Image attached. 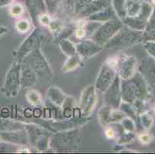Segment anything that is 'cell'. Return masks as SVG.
<instances>
[{
	"instance_id": "obj_24",
	"label": "cell",
	"mask_w": 155,
	"mask_h": 154,
	"mask_svg": "<svg viewBox=\"0 0 155 154\" xmlns=\"http://www.w3.org/2000/svg\"><path fill=\"white\" fill-rule=\"evenodd\" d=\"M39 20L40 22V23L43 25H49L50 22V18L49 16V15L47 14H43V15H40V16L39 17Z\"/></svg>"
},
{
	"instance_id": "obj_18",
	"label": "cell",
	"mask_w": 155,
	"mask_h": 154,
	"mask_svg": "<svg viewBox=\"0 0 155 154\" xmlns=\"http://www.w3.org/2000/svg\"><path fill=\"white\" fill-rule=\"evenodd\" d=\"M80 61H81V57L79 55L70 56V58L67 59V61L64 64L63 70L64 72H70L75 70L76 68L80 66Z\"/></svg>"
},
{
	"instance_id": "obj_21",
	"label": "cell",
	"mask_w": 155,
	"mask_h": 154,
	"mask_svg": "<svg viewBox=\"0 0 155 154\" xmlns=\"http://www.w3.org/2000/svg\"><path fill=\"white\" fill-rule=\"evenodd\" d=\"M30 25V22L27 19H22L16 22V24H15V28H16L18 32H21V33H25V32H28L29 30Z\"/></svg>"
},
{
	"instance_id": "obj_32",
	"label": "cell",
	"mask_w": 155,
	"mask_h": 154,
	"mask_svg": "<svg viewBox=\"0 0 155 154\" xmlns=\"http://www.w3.org/2000/svg\"><path fill=\"white\" fill-rule=\"evenodd\" d=\"M0 139H1V136H0Z\"/></svg>"
},
{
	"instance_id": "obj_23",
	"label": "cell",
	"mask_w": 155,
	"mask_h": 154,
	"mask_svg": "<svg viewBox=\"0 0 155 154\" xmlns=\"http://www.w3.org/2000/svg\"><path fill=\"white\" fill-rule=\"evenodd\" d=\"M9 12L12 16L13 17H20L23 14L24 8L22 5L19 3H15L11 6Z\"/></svg>"
},
{
	"instance_id": "obj_10",
	"label": "cell",
	"mask_w": 155,
	"mask_h": 154,
	"mask_svg": "<svg viewBox=\"0 0 155 154\" xmlns=\"http://www.w3.org/2000/svg\"><path fill=\"white\" fill-rule=\"evenodd\" d=\"M98 116L100 118V121L103 124H107L110 123L117 122L124 119V113L120 112L117 110H114L110 106L103 107L99 112Z\"/></svg>"
},
{
	"instance_id": "obj_13",
	"label": "cell",
	"mask_w": 155,
	"mask_h": 154,
	"mask_svg": "<svg viewBox=\"0 0 155 154\" xmlns=\"http://www.w3.org/2000/svg\"><path fill=\"white\" fill-rule=\"evenodd\" d=\"M0 136L5 141L10 143H14L17 144H22V145H25L28 143V138L27 135H26V132L23 131H5V132H1L0 133Z\"/></svg>"
},
{
	"instance_id": "obj_20",
	"label": "cell",
	"mask_w": 155,
	"mask_h": 154,
	"mask_svg": "<svg viewBox=\"0 0 155 154\" xmlns=\"http://www.w3.org/2000/svg\"><path fill=\"white\" fill-rule=\"evenodd\" d=\"M113 5L114 9L116 10L117 14L119 18L124 19L126 12H125V1L124 0H112Z\"/></svg>"
},
{
	"instance_id": "obj_4",
	"label": "cell",
	"mask_w": 155,
	"mask_h": 154,
	"mask_svg": "<svg viewBox=\"0 0 155 154\" xmlns=\"http://www.w3.org/2000/svg\"><path fill=\"white\" fill-rule=\"evenodd\" d=\"M95 90V87L90 86L82 93L80 97V111L84 116H87L91 113L97 103V98Z\"/></svg>"
},
{
	"instance_id": "obj_29",
	"label": "cell",
	"mask_w": 155,
	"mask_h": 154,
	"mask_svg": "<svg viewBox=\"0 0 155 154\" xmlns=\"http://www.w3.org/2000/svg\"><path fill=\"white\" fill-rule=\"evenodd\" d=\"M14 0H0V6H5L13 2Z\"/></svg>"
},
{
	"instance_id": "obj_22",
	"label": "cell",
	"mask_w": 155,
	"mask_h": 154,
	"mask_svg": "<svg viewBox=\"0 0 155 154\" xmlns=\"http://www.w3.org/2000/svg\"><path fill=\"white\" fill-rule=\"evenodd\" d=\"M48 26L50 27L52 32H53L54 34H58L61 32L62 29H63V22L60 19H53V20L50 21Z\"/></svg>"
},
{
	"instance_id": "obj_26",
	"label": "cell",
	"mask_w": 155,
	"mask_h": 154,
	"mask_svg": "<svg viewBox=\"0 0 155 154\" xmlns=\"http://www.w3.org/2000/svg\"><path fill=\"white\" fill-rule=\"evenodd\" d=\"M105 134L108 138L112 139V138H114V136H115V131H114V129H113V128L109 127V128H107V129H106Z\"/></svg>"
},
{
	"instance_id": "obj_8",
	"label": "cell",
	"mask_w": 155,
	"mask_h": 154,
	"mask_svg": "<svg viewBox=\"0 0 155 154\" xmlns=\"http://www.w3.org/2000/svg\"><path fill=\"white\" fill-rule=\"evenodd\" d=\"M76 49L80 57L86 58L99 53L102 49V46L93 40H84L77 45Z\"/></svg>"
},
{
	"instance_id": "obj_1",
	"label": "cell",
	"mask_w": 155,
	"mask_h": 154,
	"mask_svg": "<svg viewBox=\"0 0 155 154\" xmlns=\"http://www.w3.org/2000/svg\"><path fill=\"white\" fill-rule=\"evenodd\" d=\"M21 65L14 62L5 76L2 91L6 97H15L19 92L21 87Z\"/></svg>"
},
{
	"instance_id": "obj_27",
	"label": "cell",
	"mask_w": 155,
	"mask_h": 154,
	"mask_svg": "<svg viewBox=\"0 0 155 154\" xmlns=\"http://www.w3.org/2000/svg\"><path fill=\"white\" fill-rule=\"evenodd\" d=\"M59 1H60V0H46V5L49 6V8H53Z\"/></svg>"
},
{
	"instance_id": "obj_9",
	"label": "cell",
	"mask_w": 155,
	"mask_h": 154,
	"mask_svg": "<svg viewBox=\"0 0 155 154\" xmlns=\"http://www.w3.org/2000/svg\"><path fill=\"white\" fill-rule=\"evenodd\" d=\"M39 31L37 29H35L32 33L26 38V39L24 41L20 46L19 49L17 51L18 57L19 58V60H22L26 55L29 54L32 49H34L36 47V45L37 44L39 41Z\"/></svg>"
},
{
	"instance_id": "obj_7",
	"label": "cell",
	"mask_w": 155,
	"mask_h": 154,
	"mask_svg": "<svg viewBox=\"0 0 155 154\" xmlns=\"http://www.w3.org/2000/svg\"><path fill=\"white\" fill-rule=\"evenodd\" d=\"M117 62L115 70L118 72L119 76L123 80H127L133 75L134 64L130 58H124V56H116Z\"/></svg>"
},
{
	"instance_id": "obj_28",
	"label": "cell",
	"mask_w": 155,
	"mask_h": 154,
	"mask_svg": "<svg viewBox=\"0 0 155 154\" xmlns=\"http://www.w3.org/2000/svg\"><path fill=\"white\" fill-rule=\"evenodd\" d=\"M140 140L141 141L142 143H148L149 140H150V137H149L148 135H147V134H144V135H142L140 136Z\"/></svg>"
},
{
	"instance_id": "obj_5",
	"label": "cell",
	"mask_w": 155,
	"mask_h": 154,
	"mask_svg": "<svg viewBox=\"0 0 155 154\" xmlns=\"http://www.w3.org/2000/svg\"><path fill=\"white\" fill-rule=\"evenodd\" d=\"M104 93V101L106 105L113 109L117 108L120 103L121 96L120 79L118 76H115L114 81Z\"/></svg>"
},
{
	"instance_id": "obj_19",
	"label": "cell",
	"mask_w": 155,
	"mask_h": 154,
	"mask_svg": "<svg viewBox=\"0 0 155 154\" xmlns=\"http://www.w3.org/2000/svg\"><path fill=\"white\" fill-rule=\"evenodd\" d=\"M60 48L63 51V53L68 56H72L76 55V47L69 40H63L60 42Z\"/></svg>"
},
{
	"instance_id": "obj_3",
	"label": "cell",
	"mask_w": 155,
	"mask_h": 154,
	"mask_svg": "<svg viewBox=\"0 0 155 154\" xmlns=\"http://www.w3.org/2000/svg\"><path fill=\"white\" fill-rule=\"evenodd\" d=\"M24 62L29 64L36 74L40 76L50 74L51 72L46 59L37 47L32 49L29 54L25 56Z\"/></svg>"
},
{
	"instance_id": "obj_17",
	"label": "cell",
	"mask_w": 155,
	"mask_h": 154,
	"mask_svg": "<svg viewBox=\"0 0 155 154\" xmlns=\"http://www.w3.org/2000/svg\"><path fill=\"white\" fill-rule=\"evenodd\" d=\"M26 99L32 105L39 106L43 105V99L40 93L35 90H29L26 93Z\"/></svg>"
},
{
	"instance_id": "obj_12",
	"label": "cell",
	"mask_w": 155,
	"mask_h": 154,
	"mask_svg": "<svg viewBox=\"0 0 155 154\" xmlns=\"http://www.w3.org/2000/svg\"><path fill=\"white\" fill-rule=\"evenodd\" d=\"M53 139H52V143H56V146H55V147L56 146L62 148L69 147V146H73L72 144H75L77 139V133H75V131L60 133L56 136V137L55 136Z\"/></svg>"
},
{
	"instance_id": "obj_25",
	"label": "cell",
	"mask_w": 155,
	"mask_h": 154,
	"mask_svg": "<svg viewBox=\"0 0 155 154\" xmlns=\"http://www.w3.org/2000/svg\"><path fill=\"white\" fill-rule=\"evenodd\" d=\"M75 36L77 39H82L86 36V29L83 27H79V29L76 30Z\"/></svg>"
},
{
	"instance_id": "obj_31",
	"label": "cell",
	"mask_w": 155,
	"mask_h": 154,
	"mask_svg": "<svg viewBox=\"0 0 155 154\" xmlns=\"http://www.w3.org/2000/svg\"><path fill=\"white\" fill-rule=\"evenodd\" d=\"M152 2H153V3H155V0H152Z\"/></svg>"
},
{
	"instance_id": "obj_16",
	"label": "cell",
	"mask_w": 155,
	"mask_h": 154,
	"mask_svg": "<svg viewBox=\"0 0 155 154\" xmlns=\"http://www.w3.org/2000/svg\"><path fill=\"white\" fill-rule=\"evenodd\" d=\"M124 7L127 15L130 17H134L137 14L140 5L137 0H127Z\"/></svg>"
},
{
	"instance_id": "obj_15",
	"label": "cell",
	"mask_w": 155,
	"mask_h": 154,
	"mask_svg": "<svg viewBox=\"0 0 155 154\" xmlns=\"http://www.w3.org/2000/svg\"><path fill=\"white\" fill-rule=\"evenodd\" d=\"M48 98L52 103H55L59 106H62L67 99V96L65 95L63 91L57 87H52L49 88L47 93Z\"/></svg>"
},
{
	"instance_id": "obj_11",
	"label": "cell",
	"mask_w": 155,
	"mask_h": 154,
	"mask_svg": "<svg viewBox=\"0 0 155 154\" xmlns=\"http://www.w3.org/2000/svg\"><path fill=\"white\" fill-rule=\"evenodd\" d=\"M37 74L30 67L29 64L24 63L21 66V87L22 88H29L35 85Z\"/></svg>"
},
{
	"instance_id": "obj_2",
	"label": "cell",
	"mask_w": 155,
	"mask_h": 154,
	"mask_svg": "<svg viewBox=\"0 0 155 154\" xmlns=\"http://www.w3.org/2000/svg\"><path fill=\"white\" fill-rule=\"evenodd\" d=\"M124 26L122 22L117 19H110L104 25L98 28L97 32L92 36V40L102 46L106 42H109Z\"/></svg>"
},
{
	"instance_id": "obj_30",
	"label": "cell",
	"mask_w": 155,
	"mask_h": 154,
	"mask_svg": "<svg viewBox=\"0 0 155 154\" xmlns=\"http://www.w3.org/2000/svg\"><path fill=\"white\" fill-rule=\"evenodd\" d=\"M5 32H7V29L5 27H0V36L4 35Z\"/></svg>"
},
{
	"instance_id": "obj_6",
	"label": "cell",
	"mask_w": 155,
	"mask_h": 154,
	"mask_svg": "<svg viewBox=\"0 0 155 154\" xmlns=\"http://www.w3.org/2000/svg\"><path fill=\"white\" fill-rule=\"evenodd\" d=\"M115 78V70L105 63L101 67L98 77L96 81V89L101 92H105L107 90Z\"/></svg>"
},
{
	"instance_id": "obj_14",
	"label": "cell",
	"mask_w": 155,
	"mask_h": 154,
	"mask_svg": "<svg viewBox=\"0 0 155 154\" xmlns=\"http://www.w3.org/2000/svg\"><path fill=\"white\" fill-rule=\"evenodd\" d=\"M110 5L109 0H94V2H90L86 6L84 11L80 13L84 14V15H91L92 13L97 12L100 10H103L107 8Z\"/></svg>"
}]
</instances>
